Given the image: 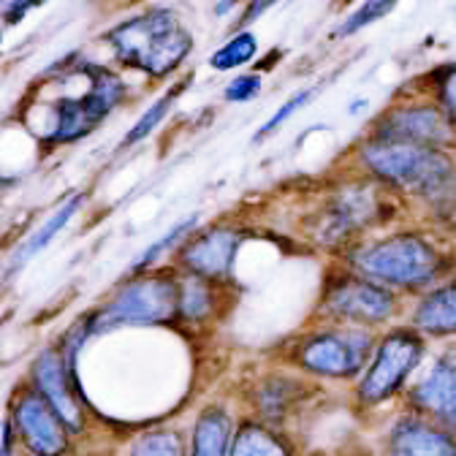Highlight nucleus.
<instances>
[{
  "label": "nucleus",
  "instance_id": "obj_27",
  "mask_svg": "<svg viewBox=\"0 0 456 456\" xmlns=\"http://www.w3.org/2000/svg\"><path fill=\"white\" fill-rule=\"evenodd\" d=\"M310 95H313V90H305V93L294 95V98H291L289 103H285V106H282V109H280V111L274 114V118H272V120H269V123H266V126L261 128V134H258V136H264V134H272V131H274V128H277V126H280L282 120H289L291 114H294V111H297V109H299L302 103H307V101H310Z\"/></svg>",
  "mask_w": 456,
  "mask_h": 456
},
{
  "label": "nucleus",
  "instance_id": "obj_19",
  "mask_svg": "<svg viewBox=\"0 0 456 456\" xmlns=\"http://www.w3.org/2000/svg\"><path fill=\"white\" fill-rule=\"evenodd\" d=\"M232 456H289V448L280 437L261 427H242L234 440Z\"/></svg>",
  "mask_w": 456,
  "mask_h": 456
},
{
  "label": "nucleus",
  "instance_id": "obj_23",
  "mask_svg": "<svg viewBox=\"0 0 456 456\" xmlns=\"http://www.w3.org/2000/svg\"><path fill=\"white\" fill-rule=\"evenodd\" d=\"M131 456H183V443L175 432H147L134 443Z\"/></svg>",
  "mask_w": 456,
  "mask_h": 456
},
{
  "label": "nucleus",
  "instance_id": "obj_5",
  "mask_svg": "<svg viewBox=\"0 0 456 456\" xmlns=\"http://www.w3.org/2000/svg\"><path fill=\"white\" fill-rule=\"evenodd\" d=\"M356 264L378 280L399 282V285H421L437 274L440 258L437 253L421 242L419 237H396L378 242L356 256Z\"/></svg>",
  "mask_w": 456,
  "mask_h": 456
},
{
  "label": "nucleus",
  "instance_id": "obj_15",
  "mask_svg": "<svg viewBox=\"0 0 456 456\" xmlns=\"http://www.w3.org/2000/svg\"><path fill=\"white\" fill-rule=\"evenodd\" d=\"M82 201H85V193H74V196H69L61 207H57L38 228H36V232L20 245V250L14 253V261H12V269L17 272L20 266H25L30 258H36L57 234H61L63 232V228L74 220V215L79 212V207H82Z\"/></svg>",
  "mask_w": 456,
  "mask_h": 456
},
{
  "label": "nucleus",
  "instance_id": "obj_13",
  "mask_svg": "<svg viewBox=\"0 0 456 456\" xmlns=\"http://www.w3.org/2000/svg\"><path fill=\"white\" fill-rule=\"evenodd\" d=\"M413 403L456 429V351L445 354L437 367L416 386Z\"/></svg>",
  "mask_w": 456,
  "mask_h": 456
},
{
  "label": "nucleus",
  "instance_id": "obj_11",
  "mask_svg": "<svg viewBox=\"0 0 456 456\" xmlns=\"http://www.w3.org/2000/svg\"><path fill=\"white\" fill-rule=\"evenodd\" d=\"M383 142H403V144H421V147H440L451 139V126L437 109H399L388 114L380 131Z\"/></svg>",
  "mask_w": 456,
  "mask_h": 456
},
{
  "label": "nucleus",
  "instance_id": "obj_4",
  "mask_svg": "<svg viewBox=\"0 0 456 456\" xmlns=\"http://www.w3.org/2000/svg\"><path fill=\"white\" fill-rule=\"evenodd\" d=\"M364 160L378 171L380 177L405 185L419 193L440 191L451 177V160L435 150L421 144H403V142H378L364 150Z\"/></svg>",
  "mask_w": 456,
  "mask_h": 456
},
{
  "label": "nucleus",
  "instance_id": "obj_17",
  "mask_svg": "<svg viewBox=\"0 0 456 456\" xmlns=\"http://www.w3.org/2000/svg\"><path fill=\"white\" fill-rule=\"evenodd\" d=\"M228 437H232V419L220 408H207L193 429L191 456H225Z\"/></svg>",
  "mask_w": 456,
  "mask_h": 456
},
{
  "label": "nucleus",
  "instance_id": "obj_21",
  "mask_svg": "<svg viewBox=\"0 0 456 456\" xmlns=\"http://www.w3.org/2000/svg\"><path fill=\"white\" fill-rule=\"evenodd\" d=\"M212 310V291L207 280L201 277H191L185 282H180V315L199 321Z\"/></svg>",
  "mask_w": 456,
  "mask_h": 456
},
{
  "label": "nucleus",
  "instance_id": "obj_28",
  "mask_svg": "<svg viewBox=\"0 0 456 456\" xmlns=\"http://www.w3.org/2000/svg\"><path fill=\"white\" fill-rule=\"evenodd\" d=\"M443 103L451 118L456 120V69H451L448 77L443 79Z\"/></svg>",
  "mask_w": 456,
  "mask_h": 456
},
{
  "label": "nucleus",
  "instance_id": "obj_8",
  "mask_svg": "<svg viewBox=\"0 0 456 456\" xmlns=\"http://www.w3.org/2000/svg\"><path fill=\"white\" fill-rule=\"evenodd\" d=\"M370 354V337L362 331H329L310 339L302 348V364L323 375H354L364 367Z\"/></svg>",
  "mask_w": 456,
  "mask_h": 456
},
{
  "label": "nucleus",
  "instance_id": "obj_10",
  "mask_svg": "<svg viewBox=\"0 0 456 456\" xmlns=\"http://www.w3.org/2000/svg\"><path fill=\"white\" fill-rule=\"evenodd\" d=\"M391 307L394 299L388 291L354 277L331 282V289L326 291V310L351 321H364V323L383 321L391 313Z\"/></svg>",
  "mask_w": 456,
  "mask_h": 456
},
{
  "label": "nucleus",
  "instance_id": "obj_20",
  "mask_svg": "<svg viewBox=\"0 0 456 456\" xmlns=\"http://www.w3.org/2000/svg\"><path fill=\"white\" fill-rule=\"evenodd\" d=\"M183 93V87H177V90H168L160 101H155L142 118L136 120V126L126 134V139H123V147H131V144H139L142 139H147L158 126H160V120L168 114V109H171V103L177 101V95Z\"/></svg>",
  "mask_w": 456,
  "mask_h": 456
},
{
  "label": "nucleus",
  "instance_id": "obj_1",
  "mask_svg": "<svg viewBox=\"0 0 456 456\" xmlns=\"http://www.w3.org/2000/svg\"><path fill=\"white\" fill-rule=\"evenodd\" d=\"M25 120L44 144H71L93 134L126 98V82L95 63L52 69Z\"/></svg>",
  "mask_w": 456,
  "mask_h": 456
},
{
  "label": "nucleus",
  "instance_id": "obj_30",
  "mask_svg": "<svg viewBox=\"0 0 456 456\" xmlns=\"http://www.w3.org/2000/svg\"><path fill=\"white\" fill-rule=\"evenodd\" d=\"M0 329H4V321H0Z\"/></svg>",
  "mask_w": 456,
  "mask_h": 456
},
{
  "label": "nucleus",
  "instance_id": "obj_22",
  "mask_svg": "<svg viewBox=\"0 0 456 456\" xmlns=\"http://www.w3.org/2000/svg\"><path fill=\"white\" fill-rule=\"evenodd\" d=\"M256 38L250 33H240L228 41L223 49H217L212 57H209V66L217 69V71H228V69H237V66H245L250 57L256 54Z\"/></svg>",
  "mask_w": 456,
  "mask_h": 456
},
{
  "label": "nucleus",
  "instance_id": "obj_9",
  "mask_svg": "<svg viewBox=\"0 0 456 456\" xmlns=\"http://www.w3.org/2000/svg\"><path fill=\"white\" fill-rule=\"evenodd\" d=\"M33 383H36V391L49 403V408L61 416L66 429L69 432H82L85 411H82V405L77 403V396H74V388L69 383V364H66L61 351L49 348L36 359Z\"/></svg>",
  "mask_w": 456,
  "mask_h": 456
},
{
  "label": "nucleus",
  "instance_id": "obj_3",
  "mask_svg": "<svg viewBox=\"0 0 456 456\" xmlns=\"http://www.w3.org/2000/svg\"><path fill=\"white\" fill-rule=\"evenodd\" d=\"M180 315V282L155 274L131 280L98 313L87 318L90 337H103L123 326L166 323Z\"/></svg>",
  "mask_w": 456,
  "mask_h": 456
},
{
  "label": "nucleus",
  "instance_id": "obj_2",
  "mask_svg": "<svg viewBox=\"0 0 456 456\" xmlns=\"http://www.w3.org/2000/svg\"><path fill=\"white\" fill-rule=\"evenodd\" d=\"M106 44L123 66L139 69L150 77H166L191 52V33L175 14L150 12L111 28Z\"/></svg>",
  "mask_w": 456,
  "mask_h": 456
},
{
  "label": "nucleus",
  "instance_id": "obj_14",
  "mask_svg": "<svg viewBox=\"0 0 456 456\" xmlns=\"http://www.w3.org/2000/svg\"><path fill=\"white\" fill-rule=\"evenodd\" d=\"M391 456H456V440L424 424L405 421L391 435Z\"/></svg>",
  "mask_w": 456,
  "mask_h": 456
},
{
  "label": "nucleus",
  "instance_id": "obj_16",
  "mask_svg": "<svg viewBox=\"0 0 456 456\" xmlns=\"http://www.w3.org/2000/svg\"><path fill=\"white\" fill-rule=\"evenodd\" d=\"M378 209V199L375 193H367V191H351L346 196H339L326 217V232L329 234H346V232H354V228L364 225L372 220Z\"/></svg>",
  "mask_w": 456,
  "mask_h": 456
},
{
  "label": "nucleus",
  "instance_id": "obj_25",
  "mask_svg": "<svg viewBox=\"0 0 456 456\" xmlns=\"http://www.w3.org/2000/svg\"><path fill=\"white\" fill-rule=\"evenodd\" d=\"M391 9H394L391 4H367V6H364V9H362L359 14H354V17H351V20H348L346 25L339 28V33H342V36H346V33H356L359 28H364L367 22H375L378 17L388 14Z\"/></svg>",
  "mask_w": 456,
  "mask_h": 456
},
{
  "label": "nucleus",
  "instance_id": "obj_6",
  "mask_svg": "<svg viewBox=\"0 0 456 456\" xmlns=\"http://www.w3.org/2000/svg\"><path fill=\"white\" fill-rule=\"evenodd\" d=\"M14 429L33 456H63L69 448L66 424L36 388L20 394L14 405Z\"/></svg>",
  "mask_w": 456,
  "mask_h": 456
},
{
  "label": "nucleus",
  "instance_id": "obj_12",
  "mask_svg": "<svg viewBox=\"0 0 456 456\" xmlns=\"http://www.w3.org/2000/svg\"><path fill=\"white\" fill-rule=\"evenodd\" d=\"M237 245H240V237L234 232L217 228V232L201 234L199 240L188 242V248L183 250V264L193 272V277L220 280L234 264Z\"/></svg>",
  "mask_w": 456,
  "mask_h": 456
},
{
  "label": "nucleus",
  "instance_id": "obj_26",
  "mask_svg": "<svg viewBox=\"0 0 456 456\" xmlns=\"http://www.w3.org/2000/svg\"><path fill=\"white\" fill-rule=\"evenodd\" d=\"M261 90V79L258 77H240L232 85L225 87V98L228 101H248Z\"/></svg>",
  "mask_w": 456,
  "mask_h": 456
},
{
  "label": "nucleus",
  "instance_id": "obj_18",
  "mask_svg": "<svg viewBox=\"0 0 456 456\" xmlns=\"http://www.w3.org/2000/svg\"><path fill=\"white\" fill-rule=\"evenodd\" d=\"M416 323L427 331H456V289L435 291L416 313Z\"/></svg>",
  "mask_w": 456,
  "mask_h": 456
},
{
  "label": "nucleus",
  "instance_id": "obj_29",
  "mask_svg": "<svg viewBox=\"0 0 456 456\" xmlns=\"http://www.w3.org/2000/svg\"><path fill=\"white\" fill-rule=\"evenodd\" d=\"M14 274V269L12 266H6V269H0V289H4V285L9 282V277Z\"/></svg>",
  "mask_w": 456,
  "mask_h": 456
},
{
  "label": "nucleus",
  "instance_id": "obj_24",
  "mask_svg": "<svg viewBox=\"0 0 456 456\" xmlns=\"http://www.w3.org/2000/svg\"><path fill=\"white\" fill-rule=\"evenodd\" d=\"M193 225H196V215H193V217H188V220H183V223H177L175 228H171L168 234H163L158 242H152V245H150V248H147V250L139 256V261H136L131 269H134V272H139V269L150 266L152 261H158V256H160V253H166V250H168L171 245H175V242H180V240H183V237L191 232Z\"/></svg>",
  "mask_w": 456,
  "mask_h": 456
},
{
  "label": "nucleus",
  "instance_id": "obj_7",
  "mask_svg": "<svg viewBox=\"0 0 456 456\" xmlns=\"http://www.w3.org/2000/svg\"><path fill=\"white\" fill-rule=\"evenodd\" d=\"M419 359H421V339L416 334H411V331L391 334L380 346V351L362 383V396L367 403H378V399L388 396L408 378V372L416 367Z\"/></svg>",
  "mask_w": 456,
  "mask_h": 456
}]
</instances>
